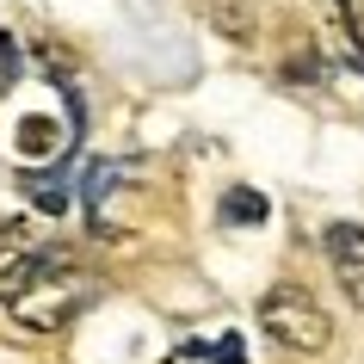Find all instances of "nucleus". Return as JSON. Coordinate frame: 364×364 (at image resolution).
Masks as SVG:
<instances>
[{"label": "nucleus", "mask_w": 364, "mask_h": 364, "mask_svg": "<svg viewBox=\"0 0 364 364\" xmlns=\"http://www.w3.org/2000/svg\"><path fill=\"white\" fill-rule=\"evenodd\" d=\"M93 296H99L93 278H75V284H68V278H50V272H43L38 284H25L19 296H13V321L31 327V333H62L75 315L93 309Z\"/></svg>", "instance_id": "nucleus-2"}, {"label": "nucleus", "mask_w": 364, "mask_h": 364, "mask_svg": "<svg viewBox=\"0 0 364 364\" xmlns=\"http://www.w3.org/2000/svg\"><path fill=\"white\" fill-rule=\"evenodd\" d=\"M259 327H266L278 346H290V352H327V340H333V321H327V309L309 296V290L296 284H278L259 296Z\"/></svg>", "instance_id": "nucleus-1"}, {"label": "nucleus", "mask_w": 364, "mask_h": 364, "mask_svg": "<svg viewBox=\"0 0 364 364\" xmlns=\"http://www.w3.org/2000/svg\"><path fill=\"white\" fill-rule=\"evenodd\" d=\"M56 266H62L56 253H31V247H25V235H19V241H0V296L13 303L25 284H38L43 272H56Z\"/></svg>", "instance_id": "nucleus-4"}, {"label": "nucleus", "mask_w": 364, "mask_h": 364, "mask_svg": "<svg viewBox=\"0 0 364 364\" xmlns=\"http://www.w3.org/2000/svg\"><path fill=\"white\" fill-rule=\"evenodd\" d=\"M223 216H229V223H266V198L259 192H229Z\"/></svg>", "instance_id": "nucleus-7"}, {"label": "nucleus", "mask_w": 364, "mask_h": 364, "mask_svg": "<svg viewBox=\"0 0 364 364\" xmlns=\"http://www.w3.org/2000/svg\"><path fill=\"white\" fill-rule=\"evenodd\" d=\"M327 259H333V278L346 284V296L364 309V229L358 223H327Z\"/></svg>", "instance_id": "nucleus-3"}, {"label": "nucleus", "mask_w": 364, "mask_h": 364, "mask_svg": "<svg viewBox=\"0 0 364 364\" xmlns=\"http://www.w3.org/2000/svg\"><path fill=\"white\" fill-rule=\"evenodd\" d=\"M19 149L25 154H50L56 149V124H50V117H25L19 124Z\"/></svg>", "instance_id": "nucleus-6"}, {"label": "nucleus", "mask_w": 364, "mask_h": 364, "mask_svg": "<svg viewBox=\"0 0 364 364\" xmlns=\"http://www.w3.org/2000/svg\"><path fill=\"white\" fill-rule=\"evenodd\" d=\"M13 68H19V62H13V43L0 38V93H6V87H13Z\"/></svg>", "instance_id": "nucleus-8"}, {"label": "nucleus", "mask_w": 364, "mask_h": 364, "mask_svg": "<svg viewBox=\"0 0 364 364\" xmlns=\"http://www.w3.org/2000/svg\"><path fill=\"white\" fill-rule=\"evenodd\" d=\"M25 192H31L38 210H68V186H62V173H31Z\"/></svg>", "instance_id": "nucleus-5"}]
</instances>
